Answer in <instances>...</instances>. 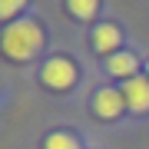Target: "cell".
I'll use <instances>...</instances> for the list:
<instances>
[{
	"instance_id": "1",
	"label": "cell",
	"mask_w": 149,
	"mask_h": 149,
	"mask_svg": "<svg viewBox=\"0 0 149 149\" xmlns=\"http://www.w3.org/2000/svg\"><path fill=\"white\" fill-rule=\"evenodd\" d=\"M43 50V30L33 20H13L0 37V53L10 56L13 63H27Z\"/></svg>"
},
{
	"instance_id": "2",
	"label": "cell",
	"mask_w": 149,
	"mask_h": 149,
	"mask_svg": "<svg viewBox=\"0 0 149 149\" xmlns=\"http://www.w3.org/2000/svg\"><path fill=\"white\" fill-rule=\"evenodd\" d=\"M40 80L47 83L50 90H70V86L76 83V66L70 63L66 56H53V60H47V63H43Z\"/></svg>"
},
{
	"instance_id": "3",
	"label": "cell",
	"mask_w": 149,
	"mask_h": 149,
	"mask_svg": "<svg viewBox=\"0 0 149 149\" xmlns=\"http://www.w3.org/2000/svg\"><path fill=\"white\" fill-rule=\"evenodd\" d=\"M123 100L133 113H149V76H133L123 83Z\"/></svg>"
},
{
	"instance_id": "4",
	"label": "cell",
	"mask_w": 149,
	"mask_h": 149,
	"mask_svg": "<svg viewBox=\"0 0 149 149\" xmlns=\"http://www.w3.org/2000/svg\"><path fill=\"white\" fill-rule=\"evenodd\" d=\"M93 106H96V116H103V119H116L123 109H126V100H123V90H100L96 93V100H93Z\"/></svg>"
},
{
	"instance_id": "5",
	"label": "cell",
	"mask_w": 149,
	"mask_h": 149,
	"mask_svg": "<svg viewBox=\"0 0 149 149\" xmlns=\"http://www.w3.org/2000/svg\"><path fill=\"white\" fill-rule=\"evenodd\" d=\"M119 27H113V23H100V27L93 30V47L100 50V53H116V47H119Z\"/></svg>"
},
{
	"instance_id": "6",
	"label": "cell",
	"mask_w": 149,
	"mask_h": 149,
	"mask_svg": "<svg viewBox=\"0 0 149 149\" xmlns=\"http://www.w3.org/2000/svg\"><path fill=\"white\" fill-rule=\"evenodd\" d=\"M136 56L133 53H113L109 56V63H106V70H109V73L113 76H123V80H133V76H136Z\"/></svg>"
},
{
	"instance_id": "7",
	"label": "cell",
	"mask_w": 149,
	"mask_h": 149,
	"mask_svg": "<svg viewBox=\"0 0 149 149\" xmlns=\"http://www.w3.org/2000/svg\"><path fill=\"white\" fill-rule=\"evenodd\" d=\"M66 7L76 20H93L96 10H100V0H66Z\"/></svg>"
},
{
	"instance_id": "8",
	"label": "cell",
	"mask_w": 149,
	"mask_h": 149,
	"mask_svg": "<svg viewBox=\"0 0 149 149\" xmlns=\"http://www.w3.org/2000/svg\"><path fill=\"white\" fill-rule=\"evenodd\" d=\"M43 149H80V143H76L70 133H50L47 143H43Z\"/></svg>"
},
{
	"instance_id": "9",
	"label": "cell",
	"mask_w": 149,
	"mask_h": 149,
	"mask_svg": "<svg viewBox=\"0 0 149 149\" xmlns=\"http://www.w3.org/2000/svg\"><path fill=\"white\" fill-rule=\"evenodd\" d=\"M27 7V0H0V20H10Z\"/></svg>"
},
{
	"instance_id": "10",
	"label": "cell",
	"mask_w": 149,
	"mask_h": 149,
	"mask_svg": "<svg viewBox=\"0 0 149 149\" xmlns=\"http://www.w3.org/2000/svg\"><path fill=\"white\" fill-rule=\"evenodd\" d=\"M146 70H149V63H146Z\"/></svg>"
}]
</instances>
